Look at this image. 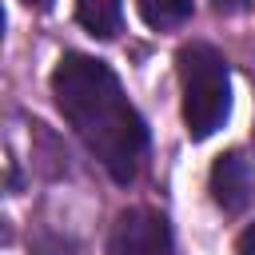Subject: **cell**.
I'll use <instances>...</instances> for the list:
<instances>
[{
	"label": "cell",
	"mask_w": 255,
	"mask_h": 255,
	"mask_svg": "<svg viewBox=\"0 0 255 255\" xmlns=\"http://www.w3.org/2000/svg\"><path fill=\"white\" fill-rule=\"evenodd\" d=\"M52 96L84 147L104 163V171L116 183H131L147 147V128L128 104L116 72L96 56L68 52L52 72Z\"/></svg>",
	"instance_id": "cell-1"
},
{
	"label": "cell",
	"mask_w": 255,
	"mask_h": 255,
	"mask_svg": "<svg viewBox=\"0 0 255 255\" xmlns=\"http://www.w3.org/2000/svg\"><path fill=\"white\" fill-rule=\"evenodd\" d=\"M183 84V124L191 139H207L231 112V72L211 44H187L175 56Z\"/></svg>",
	"instance_id": "cell-2"
},
{
	"label": "cell",
	"mask_w": 255,
	"mask_h": 255,
	"mask_svg": "<svg viewBox=\"0 0 255 255\" xmlns=\"http://www.w3.org/2000/svg\"><path fill=\"white\" fill-rule=\"evenodd\" d=\"M108 255H171V227L159 211L128 207L112 223Z\"/></svg>",
	"instance_id": "cell-3"
},
{
	"label": "cell",
	"mask_w": 255,
	"mask_h": 255,
	"mask_svg": "<svg viewBox=\"0 0 255 255\" xmlns=\"http://www.w3.org/2000/svg\"><path fill=\"white\" fill-rule=\"evenodd\" d=\"M211 199L227 211V215H239L251 207L255 199V175H251V163L243 159V151H227L211 163Z\"/></svg>",
	"instance_id": "cell-4"
},
{
	"label": "cell",
	"mask_w": 255,
	"mask_h": 255,
	"mask_svg": "<svg viewBox=\"0 0 255 255\" xmlns=\"http://www.w3.org/2000/svg\"><path fill=\"white\" fill-rule=\"evenodd\" d=\"M76 20L92 36L112 40L120 32V20H124V0H76Z\"/></svg>",
	"instance_id": "cell-5"
},
{
	"label": "cell",
	"mask_w": 255,
	"mask_h": 255,
	"mask_svg": "<svg viewBox=\"0 0 255 255\" xmlns=\"http://www.w3.org/2000/svg\"><path fill=\"white\" fill-rule=\"evenodd\" d=\"M139 4V16L147 28L155 32H167V28H179L187 16H191V0H135Z\"/></svg>",
	"instance_id": "cell-6"
},
{
	"label": "cell",
	"mask_w": 255,
	"mask_h": 255,
	"mask_svg": "<svg viewBox=\"0 0 255 255\" xmlns=\"http://www.w3.org/2000/svg\"><path fill=\"white\" fill-rule=\"evenodd\" d=\"M239 255H255V223L239 235Z\"/></svg>",
	"instance_id": "cell-7"
},
{
	"label": "cell",
	"mask_w": 255,
	"mask_h": 255,
	"mask_svg": "<svg viewBox=\"0 0 255 255\" xmlns=\"http://www.w3.org/2000/svg\"><path fill=\"white\" fill-rule=\"evenodd\" d=\"M211 4H215L219 12H243V8L251 4V0H211Z\"/></svg>",
	"instance_id": "cell-8"
},
{
	"label": "cell",
	"mask_w": 255,
	"mask_h": 255,
	"mask_svg": "<svg viewBox=\"0 0 255 255\" xmlns=\"http://www.w3.org/2000/svg\"><path fill=\"white\" fill-rule=\"evenodd\" d=\"M24 4H28V8H48L52 0H24Z\"/></svg>",
	"instance_id": "cell-9"
}]
</instances>
